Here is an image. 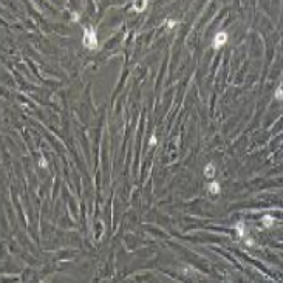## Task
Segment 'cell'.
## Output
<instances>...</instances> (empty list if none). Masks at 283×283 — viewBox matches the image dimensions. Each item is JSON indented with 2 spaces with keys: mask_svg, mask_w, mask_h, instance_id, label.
<instances>
[{
  "mask_svg": "<svg viewBox=\"0 0 283 283\" xmlns=\"http://www.w3.org/2000/svg\"><path fill=\"white\" fill-rule=\"evenodd\" d=\"M84 45L87 47V50L95 51L98 48V37H96V29L93 26L85 28L84 31Z\"/></svg>",
  "mask_w": 283,
  "mask_h": 283,
  "instance_id": "6da1fadb",
  "label": "cell"
},
{
  "mask_svg": "<svg viewBox=\"0 0 283 283\" xmlns=\"http://www.w3.org/2000/svg\"><path fill=\"white\" fill-rule=\"evenodd\" d=\"M226 42H228V33L220 31V33H217V34H215L214 42H212V47H214L215 50H218V48H221Z\"/></svg>",
  "mask_w": 283,
  "mask_h": 283,
  "instance_id": "7a4b0ae2",
  "label": "cell"
},
{
  "mask_svg": "<svg viewBox=\"0 0 283 283\" xmlns=\"http://www.w3.org/2000/svg\"><path fill=\"white\" fill-rule=\"evenodd\" d=\"M146 6H147V0H135L133 9H135L136 13H141V11L146 9Z\"/></svg>",
  "mask_w": 283,
  "mask_h": 283,
  "instance_id": "3957f363",
  "label": "cell"
},
{
  "mask_svg": "<svg viewBox=\"0 0 283 283\" xmlns=\"http://www.w3.org/2000/svg\"><path fill=\"white\" fill-rule=\"evenodd\" d=\"M215 175V166L214 164H206V167H204V177H207V178H212Z\"/></svg>",
  "mask_w": 283,
  "mask_h": 283,
  "instance_id": "277c9868",
  "label": "cell"
},
{
  "mask_svg": "<svg viewBox=\"0 0 283 283\" xmlns=\"http://www.w3.org/2000/svg\"><path fill=\"white\" fill-rule=\"evenodd\" d=\"M235 231L238 234V237L240 238H243L244 235H246V231H244V223L243 221H238L237 224H235Z\"/></svg>",
  "mask_w": 283,
  "mask_h": 283,
  "instance_id": "5b68a950",
  "label": "cell"
},
{
  "mask_svg": "<svg viewBox=\"0 0 283 283\" xmlns=\"http://www.w3.org/2000/svg\"><path fill=\"white\" fill-rule=\"evenodd\" d=\"M220 190H221V187H220V184H218L217 181L210 183V186H209V192H210L212 195H215V193H220Z\"/></svg>",
  "mask_w": 283,
  "mask_h": 283,
  "instance_id": "8992f818",
  "label": "cell"
},
{
  "mask_svg": "<svg viewBox=\"0 0 283 283\" xmlns=\"http://www.w3.org/2000/svg\"><path fill=\"white\" fill-rule=\"evenodd\" d=\"M261 221H263L265 228H271V226L274 224V218H272L271 215H265V217L261 218Z\"/></svg>",
  "mask_w": 283,
  "mask_h": 283,
  "instance_id": "52a82bcc",
  "label": "cell"
},
{
  "mask_svg": "<svg viewBox=\"0 0 283 283\" xmlns=\"http://www.w3.org/2000/svg\"><path fill=\"white\" fill-rule=\"evenodd\" d=\"M275 98H277L279 101L282 99V87H279V88H277V91H275Z\"/></svg>",
  "mask_w": 283,
  "mask_h": 283,
  "instance_id": "ba28073f",
  "label": "cell"
},
{
  "mask_svg": "<svg viewBox=\"0 0 283 283\" xmlns=\"http://www.w3.org/2000/svg\"><path fill=\"white\" fill-rule=\"evenodd\" d=\"M246 244L248 246H254V240L252 238H246Z\"/></svg>",
  "mask_w": 283,
  "mask_h": 283,
  "instance_id": "9c48e42d",
  "label": "cell"
},
{
  "mask_svg": "<svg viewBox=\"0 0 283 283\" xmlns=\"http://www.w3.org/2000/svg\"><path fill=\"white\" fill-rule=\"evenodd\" d=\"M40 167H47V162H45V158H40Z\"/></svg>",
  "mask_w": 283,
  "mask_h": 283,
  "instance_id": "30bf717a",
  "label": "cell"
},
{
  "mask_svg": "<svg viewBox=\"0 0 283 283\" xmlns=\"http://www.w3.org/2000/svg\"><path fill=\"white\" fill-rule=\"evenodd\" d=\"M156 144V136H152L150 138V146H155Z\"/></svg>",
  "mask_w": 283,
  "mask_h": 283,
  "instance_id": "8fae6325",
  "label": "cell"
},
{
  "mask_svg": "<svg viewBox=\"0 0 283 283\" xmlns=\"http://www.w3.org/2000/svg\"><path fill=\"white\" fill-rule=\"evenodd\" d=\"M175 25H177V22H172V20L167 22V26H169V28H172V26H175Z\"/></svg>",
  "mask_w": 283,
  "mask_h": 283,
  "instance_id": "7c38bea8",
  "label": "cell"
}]
</instances>
